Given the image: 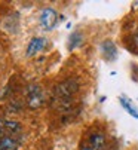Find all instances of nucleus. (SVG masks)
I'll use <instances>...</instances> for the list:
<instances>
[{"mask_svg":"<svg viewBox=\"0 0 138 150\" xmlns=\"http://www.w3.org/2000/svg\"><path fill=\"white\" fill-rule=\"evenodd\" d=\"M80 43H82V34H80L79 31L71 33L70 39H68V48H70V49H74V48H77Z\"/></svg>","mask_w":138,"mask_h":150,"instance_id":"obj_9","label":"nucleus"},{"mask_svg":"<svg viewBox=\"0 0 138 150\" xmlns=\"http://www.w3.org/2000/svg\"><path fill=\"white\" fill-rule=\"evenodd\" d=\"M135 45H137V46H138V33H137V34H135Z\"/></svg>","mask_w":138,"mask_h":150,"instance_id":"obj_10","label":"nucleus"},{"mask_svg":"<svg viewBox=\"0 0 138 150\" xmlns=\"http://www.w3.org/2000/svg\"><path fill=\"white\" fill-rule=\"evenodd\" d=\"M79 91V85L74 79H67L62 83H59L58 86L54 89V103L55 104H64L68 105L71 101V98L76 95Z\"/></svg>","mask_w":138,"mask_h":150,"instance_id":"obj_2","label":"nucleus"},{"mask_svg":"<svg viewBox=\"0 0 138 150\" xmlns=\"http://www.w3.org/2000/svg\"><path fill=\"white\" fill-rule=\"evenodd\" d=\"M80 150H108V140L107 135L101 131L91 132L86 141L82 144Z\"/></svg>","mask_w":138,"mask_h":150,"instance_id":"obj_3","label":"nucleus"},{"mask_svg":"<svg viewBox=\"0 0 138 150\" xmlns=\"http://www.w3.org/2000/svg\"><path fill=\"white\" fill-rule=\"evenodd\" d=\"M25 100H27V105L31 107V109H37L45 103V95L42 92V89L37 86V85H31V86L27 88L25 92Z\"/></svg>","mask_w":138,"mask_h":150,"instance_id":"obj_4","label":"nucleus"},{"mask_svg":"<svg viewBox=\"0 0 138 150\" xmlns=\"http://www.w3.org/2000/svg\"><path fill=\"white\" fill-rule=\"evenodd\" d=\"M24 143V128L18 120L0 119V150H19Z\"/></svg>","mask_w":138,"mask_h":150,"instance_id":"obj_1","label":"nucleus"},{"mask_svg":"<svg viewBox=\"0 0 138 150\" xmlns=\"http://www.w3.org/2000/svg\"><path fill=\"white\" fill-rule=\"evenodd\" d=\"M101 48H103V54L107 59H114V57H116V46L113 45V42H104Z\"/></svg>","mask_w":138,"mask_h":150,"instance_id":"obj_8","label":"nucleus"},{"mask_svg":"<svg viewBox=\"0 0 138 150\" xmlns=\"http://www.w3.org/2000/svg\"><path fill=\"white\" fill-rule=\"evenodd\" d=\"M58 23V13L54 8H45L40 13V24L45 30H52Z\"/></svg>","mask_w":138,"mask_h":150,"instance_id":"obj_5","label":"nucleus"},{"mask_svg":"<svg viewBox=\"0 0 138 150\" xmlns=\"http://www.w3.org/2000/svg\"><path fill=\"white\" fill-rule=\"evenodd\" d=\"M119 101H120V105L123 107V109L132 116V117H135V119H138V109L134 105V103L128 98V97H125V95H122L120 98H119Z\"/></svg>","mask_w":138,"mask_h":150,"instance_id":"obj_7","label":"nucleus"},{"mask_svg":"<svg viewBox=\"0 0 138 150\" xmlns=\"http://www.w3.org/2000/svg\"><path fill=\"white\" fill-rule=\"evenodd\" d=\"M46 45H48V39H45V37H33L30 40L28 46H27V57L31 58V57L37 55L42 49L46 48Z\"/></svg>","mask_w":138,"mask_h":150,"instance_id":"obj_6","label":"nucleus"}]
</instances>
